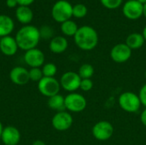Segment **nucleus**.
I'll return each mask as SVG.
<instances>
[{"mask_svg": "<svg viewBox=\"0 0 146 145\" xmlns=\"http://www.w3.org/2000/svg\"><path fill=\"white\" fill-rule=\"evenodd\" d=\"M19 47L15 38L6 36L0 39V51L7 56H12L16 54Z\"/></svg>", "mask_w": 146, "mask_h": 145, "instance_id": "obj_15", "label": "nucleus"}, {"mask_svg": "<svg viewBox=\"0 0 146 145\" xmlns=\"http://www.w3.org/2000/svg\"><path fill=\"white\" fill-rule=\"evenodd\" d=\"M32 145H46L45 143L42 140H35Z\"/></svg>", "mask_w": 146, "mask_h": 145, "instance_id": "obj_33", "label": "nucleus"}, {"mask_svg": "<svg viewBox=\"0 0 146 145\" xmlns=\"http://www.w3.org/2000/svg\"><path fill=\"white\" fill-rule=\"evenodd\" d=\"M145 79H146V71H145Z\"/></svg>", "mask_w": 146, "mask_h": 145, "instance_id": "obj_38", "label": "nucleus"}, {"mask_svg": "<svg viewBox=\"0 0 146 145\" xmlns=\"http://www.w3.org/2000/svg\"><path fill=\"white\" fill-rule=\"evenodd\" d=\"M40 38L42 39H52L54 38V30L47 25H44L39 28Z\"/></svg>", "mask_w": 146, "mask_h": 145, "instance_id": "obj_25", "label": "nucleus"}, {"mask_svg": "<svg viewBox=\"0 0 146 145\" xmlns=\"http://www.w3.org/2000/svg\"><path fill=\"white\" fill-rule=\"evenodd\" d=\"M43 77L44 75L40 68H33L29 70V78L32 81L38 82Z\"/></svg>", "mask_w": 146, "mask_h": 145, "instance_id": "obj_26", "label": "nucleus"}, {"mask_svg": "<svg viewBox=\"0 0 146 145\" xmlns=\"http://www.w3.org/2000/svg\"><path fill=\"white\" fill-rule=\"evenodd\" d=\"M73 122V116L69 112L67 111L56 112L51 120L52 126L58 132H64L68 130L72 126Z\"/></svg>", "mask_w": 146, "mask_h": 145, "instance_id": "obj_9", "label": "nucleus"}, {"mask_svg": "<svg viewBox=\"0 0 146 145\" xmlns=\"http://www.w3.org/2000/svg\"><path fill=\"white\" fill-rule=\"evenodd\" d=\"M140 121H141V123L146 126V108L142 111L141 115H140Z\"/></svg>", "mask_w": 146, "mask_h": 145, "instance_id": "obj_32", "label": "nucleus"}, {"mask_svg": "<svg viewBox=\"0 0 146 145\" xmlns=\"http://www.w3.org/2000/svg\"><path fill=\"white\" fill-rule=\"evenodd\" d=\"M142 35H143V37H144V38H145V40L146 41V26L144 27V29H143V32H142Z\"/></svg>", "mask_w": 146, "mask_h": 145, "instance_id": "obj_34", "label": "nucleus"}, {"mask_svg": "<svg viewBox=\"0 0 146 145\" xmlns=\"http://www.w3.org/2000/svg\"><path fill=\"white\" fill-rule=\"evenodd\" d=\"M44 54L42 50L37 48L29 50L24 54V61L31 68L42 67L44 64Z\"/></svg>", "mask_w": 146, "mask_h": 145, "instance_id": "obj_12", "label": "nucleus"}, {"mask_svg": "<svg viewBox=\"0 0 146 145\" xmlns=\"http://www.w3.org/2000/svg\"><path fill=\"white\" fill-rule=\"evenodd\" d=\"M61 87L68 92H75L78 89H80L81 78L76 72L68 71L64 73L60 79Z\"/></svg>", "mask_w": 146, "mask_h": 145, "instance_id": "obj_8", "label": "nucleus"}, {"mask_svg": "<svg viewBox=\"0 0 146 145\" xmlns=\"http://www.w3.org/2000/svg\"><path fill=\"white\" fill-rule=\"evenodd\" d=\"M139 97L141 103V105H143L146 108V83L140 88L139 92Z\"/></svg>", "mask_w": 146, "mask_h": 145, "instance_id": "obj_29", "label": "nucleus"}, {"mask_svg": "<svg viewBox=\"0 0 146 145\" xmlns=\"http://www.w3.org/2000/svg\"><path fill=\"white\" fill-rule=\"evenodd\" d=\"M6 5L9 8H15L18 5L17 0H6Z\"/></svg>", "mask_w": 146, "mask_h": 145, "instance_id": "obj_31", "label": "nucleus"}, {"mask_svg": "<svg viewBox=\"0 0 146 145\" xmlns=\"http://www.w3.org/2000/svg\"><path fill=\"white\" fill-rule=\"evenodd\" d=\"M86 105L87 101L82 94L71 92L65 97V108L68 112L80 113L86 109Z\"/></svg>", "mask_w": 146, "mask_h": 145, "instance_id": "obj_5", "label": "nucleus"}, {"mask_svg": "<svg viewBox=\"0 0 146 145\" xmlns=\"http://www.w3.org/2000/svg\"><path fill=\"white\" fill-rule=\"evenodd\" d=\"M1 141L4 145H18L21 141L20 131L12 126L3 127L1 135Z\"/></svg>", "mask_w": 146, "mask_h": 145, "instance_id": "obj_14", "label": "nucleus"}, {"mask_svg": "<svg viewBox=\"0 0 146 145\" xmlns=\"http://www.w3.org/2000/svg\"><path fill=\"white\" fill-rule=\"evenodd\" d=\"M92 87H93V82L92 79H81L80 85V89H81V91L87 92V91H90L92 89Z\"/></svg>", "mask_w": 146, "mask_h": 145, "instance_id": "obj_28", "label": "nucleus"}, {"mask_svg": "<svg viewBox=\"0 0 146 145\" xmlns=\"http://www.w3.org/2000/svg\"><path fill=\"white\" fill-rule=\"evenodd\" d=\"M78 74L81 78V79H92L94 74V68L92 64L84 63L82 64L78 71Z\"/></svg>", "mask_w": 146, "mask_h": 145, "instance_id": "obj_22", "label": "nucleus"}, {"mask_svg": "<svg viewBox=\"0 0 146 145\" xmlns=\"http://www.w3.org/2000/svg\"><path fill=\"white\" fill-rule=\"evenodd\" d=\"M41 69L44 77H54L57 73V67L52 62L44 63Z\"/></svg>", "mask_w": 146, "mask_h": 145, "instance_id": "obj_23", "label": "nucleus"}, {"mask_svg": "<svg viewBox=\"0 0 146 145\" xmlns=\"http://www.w3.org/2000/svg\"><path fill=\"white\" fill-rule=\"evenodd\" d=\"M51 15L56 22L62 24L73 16V6L66 0H59L53 5Z\"/></svg>", "mask_w": 146, "mask_h": 145, "instance_id": "obj_3", "label": "nucleus"}, {"mask_svg": "<svg viewBox=\"0 0 146 145\" xmlns=\"http://www.w3.org/2000/svg\"><path fill=\"white\" fill-rule=\"evenodd\" d=\"M60 82L55 77H43L38 82V90L44 97H50L59 94Z\"/></svg>", "mask_w": 146, "mask_h": 145, "instance_id": "obj_6", "label": "nucleus"}, {"mask_svg": "<svg viewBox=\"0 0 146 145\" xmlns=\"http://www.w3.org/2000/svg\"><path fill=\"white\" fill-rule=\"evenodd\" d=\"M132 56V50L125 44H115L110 50V57L116 63H124Z\"/></svg>", "mask_w": 146, "mask_h": 145, "instance_id": "obj_11", "label": "nucleus"}, {"mask_svg": "<svg viewBox=\"0 0 146 145\" xmlns=\"http://www.w3.org/2000/svg\"><path fill=\"white\" fill-rule=\"evenodd\" d=\"M139 3H141L142 4H145L146 3V0H138Z\"/></svg>", "mask_w": 146, "mask_h": 145, "instance_id": "obj_37", "label": "nucleus"}, {"mask_svg": "<svg viewBox=\"0 0 146 145\" xmlns=\"http://www.w3.org/2000/svg\"><path fill=\"white\" fill-rule=\"evenodd\" d=\"M87 8L82 3H78L73 6V16L78 19L84 18L87 15Z\"/></svg>", "mask_w": 146, "mask_h": 145, "instance_id": "obj_24", "label": "nucleus"}, {"mask_svg": "<svg viewBox=\"0 0 146 145\" xmlns=\"http://www.w3.org/2000/svg\"><path fill=\"white\" fill-rule=\"evenodd\" d=\"M143 15L146 18V3L144 4V7H143Z\"/></svg>", "mask_w": 146, "mask_h": 145, "instance_id": "obj_35", "label": "nucleus"}, {"mask_svg": "<svg viewBox=\"0 0 146 145\" xmlns=\"http://www.w3.org/2000/svg\"><path fill=\"white\" fill-rule=\"evenodd\" d=\"M33 2H34V0H17L19 6H28L29 7V5H31Z\"/></svg>", "mask_w": 146, "mask_h": 145, "instance_id": "obj_30", "label": "nucleus"}, {"mask_svg": "<svg viewBox=\"0 0 146 145\" xmlns=\"http://www.w3.org/2000/svg\"><path fill=\"white\" fill-rule=\"evenodd\" d=\"M118 103L121 109L127 113H137L141 106L139 95L132 91H125L121 93L118 98Z\"/></svg>", "mask_w": 146, "mask_h": 145, "instance_id": "obj_4", "label": "nucleus"}, {"mask_svg": "<svg viewBox=\"0 0 146 145\" xmlns=\"http://www.w3.org/2000/svg\"><path fill=\"white\" fill-rule=\"evenodd\" d=\"M48 106L50 109L56 112L65 111V97L60 94H56L53 97H50L48 99Z\"/></svg>", "mask_w": 146, "mask_h": 145, "instance_id": "obj_20", "label": "nucleus"}, {"mask_svg": "<svg viewBox=\"0 0 146 145\" xmlns=\"http://www.w3.org/2000/svg\"><path fill=\"white\" fill-rule=\"evenodd\" d=\"M3 129V124H2V122L0 121V140H1V135H2Z\"/></svg>", "mask_w": 146, "mask_h": 145, "instance_id": "obj_36", "label": "nucleus"}, {"mask_svg": "<svg viewBox=\"0 0 146 145\" xmlns=\"http://www.w3.org/2000/svg\"><path fill=\"white\" fill-rule=\"evenodd\" d=\"M15 28V23L11 17L6 15H0V37L9 36Z\"/></svg>", "mask_w": 146, "mask_h": 145, "instance_id": "obj_17", "label": "nucleus"}, {"mask_svg": "<svg viewBox=\"0 0 146 145\" xmlns=\"http://www.w3.org/2000/svg\"><path fill=\"white\" fill-rule=\"evenodd\" d=\"M145 40L142 35V33H139V32H133L131 34H129L127 36V38H126V44L132 50H138L140 49L144 44H145Z\"/></svg>", "mask_w": 146, "mask_h": 145, "instance_id": "obj_19", "label": "nucleus"}, {"mask_svg": "<svg viewBox=\"0 0 146 145\" xmlns=\"http://www.w3.org/2000/svg\"><path fill=\"white\" fill-rule=\"evenodd\" d=\"M74 43L82 50L89 51L95 49L98 44V34L97 31L90 26L79 27L74 36Z\"/></svg>", "mask_w": 146, "mask_h": 145, "instance_id": "obj_2", "label": "nucleus"}, {"mask_svg": "<svg viewBox=\"0 0 146 145\" xmlns=\"http://www.w3.org/2000/svg\"><path fill=\"white\" fill-rule=\"evenodd\" d=\"M17 21L22 24H29L33 18V13L28 6H19L15 11Z\"/></svg>", "mask_w": 146, "mask_h": 145, "instance_id": "obj_18", "label": "nucleus"}, {"mask_svg": "<svg viewBox=\"0 0 146 145\" xmlns=\"http://www.w3.org/2000/svg\"><path fill=\"white\" fill-rule=\"evenodd\" d=\"M18 47L25 51L34 49L39 43V29L32 25H26L20 28L15 37Z\"/></svg>", "mask_w": 146, "mask_h": 145, "instance_id": "obj_1", "label": "nucleus"}, {"mask_svg": "<svg viewBox=\"0 0 146 145\" xmlns=\"http://www.w3.org/2000/svg\"><path fill=\"white\" fill-rule=\"evenodd\" d=\"M9 79L16 85H25L30 80L29 70L20 66L15 67L9 72Z\"/></svg>", "mask_w": 146, "mask_h": 145, "instance_id": "obj_13", "label": "nucleus"}, {"mask_svg": "<svg viewBox=\"0 0 146 145\" xmlns=\"http://www.w3.org/2000/svg\"><path fill=\"white\" fill-rule=\"evenodd\" d=\"M144 4L138 0H128L122 7V13L129 20H138L143 15Z\"/></svg>", "mask_w": 146, "mask_h": 145, "instance_id": "obj_10", "label": "nucleus"}, {"mask_svg": "<svg viewBox=\"0 0 146 145\" xmlns=\"http://www.w3.org/2000/svg\"><path fill=\"white\" fill-rule=\"evenodd\" d=\"M102 5L109 9H115L119 8L123 0H100Z\"/></svg>", "mask_w": 146, "mask_h": 145, "instance_id": "obj_27", "label": "nucleus"}, {"mask_svg": "<svg viewBox=\"0 0 146 145\" xmlns=\"http://www.w3.org/2000/svg\"><path fill=\"white\" fill-rule=\"evenodd\" d=\"M79 27L77 26V24L72 21V20H68L64 22H62L61 24V31L62 32L68 37H74L75 35V33L77 32Z\"/></svg>", "mask_w": 146, "mask_h": 145, "instance_id": "obj_21", "label": "nucleus"}, {"mask_svg": "<svg viewBox=\"0 0 146 145\" xmlns=\"http://www.w3.org/2000/svg\"><path fill=\"white\" fill-rule=\"evenodd\" d=\"M92 132L97 140L107 141L110 139L114 134V126L110 121H100L93 126Z\"/></svg>", "mask_w": 146, "mask_h": 145, "instance_id": "obj_7", "label": "nucleus"}, {"mask_svg": "<svg viewBox=\"0 0 146 145\" xmlns=\"http://www.w3.org/2000/svg\"><path fill=\"white\" fill-rule=\"evenodd\" d=\"M68 46V42L67 38L63 36H56L50 39L49 48L52 53L62 54L63 53Z\"/></svg>", "mask_w": 146, "mask_h": 145, "instance_id": "obj_16", "label": "nucleus"}]
</instances>
